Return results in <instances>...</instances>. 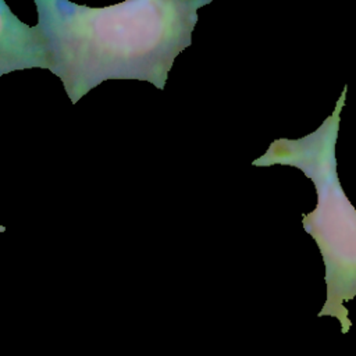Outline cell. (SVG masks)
Masks as SVG:
<instances>
[{
    "mask_svg": "<svg viewBox=\"0 0 356 356\" xmlns=\"http://www.w3.org/2000/svg\"><path fill=\"white\" fill-rule=\"evenodd\" d=\"M6 231V227L4 225H0V232H4Z\"/></svg>",
    "mask_w": 356,
    "mask_h": 356,
    "instance_id": "277c9868",
    "label": "cell"
},
{
    "mask_svg": "<svg viewBox=\"0 0 356 356\" xmlns=\"http://www.w3.org/2000/svg\"><path fill=\"white\" fill-rule=\"evenodd\" d=\"M31 68L50 70L46 39L38 25H26L0 0V76Z\"/></svg>",
    "mask_w": 356,
    "mask_h": 356,
    "instance_id": "3957f363",
    "label": "cell"
},
{
    "mask_svg": "<svg viewBox=\"0 0 356 356\" xmlns=\"http://www.w3.org/2000/svg\"><path fill=\"white\" fill-rule=\"evenodd\" d=\"M210 0H128L107 7L35 0L50 70L75 104L107 79L164 89L175 57L191 44L197 10Z\"/></svg>",
    "mask_w": 356,
    "mask_h": 356,
    "instance_id": "6da1fadb",
    "label": "cell"
},
{
    "mask_svg": "<svg viewBox=\"0 0 356 356\" xmlns=\"http://www.w3.org/2000/svg\"><path fill=\"white\" fill-rule=\"evenodd\" d=\"M348 86L330 117L299 139H275L253 165H291L305 172L316 186L317 204L303 214L302 224L316 241L325 266L327 299L318 317L331 316L346 334L352 327L345 302L356 296V209L346 197L337 171L335 145Z\"/></svg>",
    "mask_w": 356,
    "mask_h": 356,
    "instance_id": "7a4b0ae2",
    "label": "cell"
}]
</instances>
